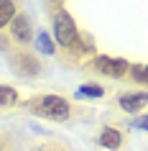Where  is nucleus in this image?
Masks as SVG:
<instances>
[{
  "instance_id": "obj_8",
  "label": "nucleus",
  "mask_w": 148,
  "mask_h": 151,
  "mask_svg": "<svg viewBox=\"0 0 148 151\" xmlns=\"http://www.w3.org/2000/svg\"><path fill=\"white\" fill-rule=\"evenodd\" d=\"M33 39H36V49H39L44 56H51V54H54V41H51V36H49L46 31H36Z\"/></svg>"
},
{
  "instance_id": "obj_10",
  "label": "nucleus",
  "mask_w": 148,
  "mask_h": 151,
  "mask_svg": "<svg viewBox=\"0 0 148 151\" xmlns=\"http://www.w3.org/2000/svg\"><path fill=\"white\" fill-rule=\"evenodd\" d=\"M16 64L21 69H28V74H39V64L33 59V54H21V59H16Z\"/></svg>"
},
{
  "instance_id": "obj_4",
  "label": "nucleus",
  "mask_w": 148,
  "mask_h": 151,
  "mask_svg": "<svg viewBox=\"0 0 148 151\" xmlns=\"http://www.w3.org/2000/svg\"><path fill=\"white\" fill-rule=\"evenodd\" d=\"M8 28H10V33H8L10 41L18 44V46H26V44L33 39V26H31V18L26 16V13H18V16L10 21Z\"/></svg>"
},
{
  "instance_id": "obj_15",
  "label": "nucleus",
  "mask_w": 148,
  "mask_h": 151,
  "mask_svg": "<svg viewBox=\"0 0 148 151\" xmlns=\"http://www.w3.org/2000/svg\"><path fill=\"white\" fill-rule=\"evenodd\" d=\"M49 3H51V5H59V3H64V0H49Z\"/></svg>"
},
{
  "instance_id": "obj_7",
  "label": "nucleus",
  "mask_w": 148,
  "mask_h": 151,
  "mask_svg": "<svg viewBox=\"0 0 148 151\" xmlns=\"http://www.w3.org/2000/svg\"><path fill=\"white\" fill-rule=\"evenodd\" d=\"M18 16V3L16 0H0V28L10 26V21Z\"/></svg>"
},
{
  "instance_id": "obj_2",
  "label": "nucleus",
  "mask_w": 148,
  "mask_h": 151,
  "mask_svg": "<svg viewBox=\"0 0 148 151\" xmlns=\"http://www.w3.org/2000/svg\"><path fill=\"white\" fill-rule=\"evenodd\" d=\"M28 108H31L36 115L49 118V120H69L71 118L69 100H64V97H59V95H41V97H36Z\"/></svg>"
},
{
  "instance_id": "obj_9",
  "label": "nucleus",
  "mask_w": 148,
  "mask_h": 151,
  "mask_svg": "<svg viewBox=\"0 0 148 151\" xmlns=\"http://www.w3.org/2000/svg\"><path fill=\"white\" fill-rule=\"evenodd\" d=\"M128 77L138 85H148V64H130Z\"/></svg>"
},
{
  "instance_id": "obj_14",
  "label": "nucleus",
  "mask_w": 148,
  "mask_h": 151,
  "mask_svg": "<svg viewBox=\"0 0 148 151\" xmlns=\"http://www.w3.org/2000/svg\"><path fill=\"white\" fill-rule=\"evenodd\" d=\"M44 151H69V149H64V146H56V143H54V146H46Z\"/></svg>"
},
{
  "instance_id": "obj_1",
  "label": "nucleus",
  "mask_w": 148,
  "mask_h": 151,
  "mask_svg": "<svg viewBox=\"0 0 148 151\" xmlns=\"http://www.w3.org/2000/svg\"><path fill=\"white\" fill-rule=\"evenodd\" d=\"M51 28H54V41H56L61 49L71 51V49L77 46L79 28H77V23L71 21V16H69L64 8H56V10H54V16H51Z\"/></svg>"
},
{
  "instance_id": "obj_6",
  "label": "nucleus",
  "mask_w": 148,
  "mask_h": 151,
  "mask_svg": "<svg viewBox=\"0 0 148 151\" xmlns=\"http://www.w3.org/2000/svg\"><path fill=\"white\" fill-rule=\"evenodd\" d=\"M97 146H102V149H107V151H120L125 146V133L120 128L105 126L100 133H97Z\"/></svg>"
},
{
  "instance_id": "obj_11",
  "label": "nucleus",
  "mask_w": 148,
  "mask_h": 151,
  "mask_svg": "<svg viewBox=\"0 0 148 151\" xmlns=\"http://www.w3.org/2000/svg\"><path fill=\"white\" fill-rule=\"evenodd\" d=\"M18 100V92L13 87H8V85H0V108L3 105H16Z\"/></svg>"
},
{
  "instance_id": "obj_12",
  "label": "nucleus",
  "mask_w": 148,
  "mask_h": 151,
  "mask_svg": "<svg viewBox=\"0 0 148 151\" xmlns=\"http://www.w3.org/2000/svg\"><path fill=\"white\" fill-rule=\"evenodd\" d=\"M102 95H105V90L100 85H82L77 90V97H102Z\"/></svg>"
},
{
  "instance_id": "obj_3",
  "label": "nucleus",
  "mask_w": 148,
  "mask_h": 151,
  "mask_svg": "<svg viewBox=\"0 0 148 151\" xmlns=\"http://www.w3.org/2000/svg\"><path fill=\"white\" fill-rule=\"evenodd\" d=\"M92 67L100 72V74L110 77V80L128 77V69H130V64L125 62V59H117V56H102V54H97L92 59Z\"/></svg>"
},
{
  "instance_id": "obj_5",
  "label": "nucleus",
  "mask_w": 148,
  "mask_h": 151,
  "mask_svg": "<svg viewBox=\"0 0 148 151\" xmlns=\"http://www.w3.org/2000/svg\"><path fill=\"white\" fill-rule=\"evenodd\" d=\"M117 105H120L125 113H140V110L148 105V92H146V90H130V92H120V97H117Z\"/></svg>"
},
{
  "instance_id": "obj_13",
  "label": "nucleus",
  "mask_w": 148,
  "mask_h": 151,
  "mask_svg": "<svg viewBox=\"0 0 148 151\" xmlns=\"http://www.w3.org/2000/svg\"><path fill=\"white\" fill-rule=\"evenodd\" d=\"M135 126H138V128H143V131H148V115H140V118L135 120Z\"/></svg>"
}]
</instances>
